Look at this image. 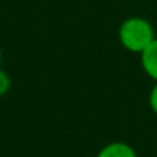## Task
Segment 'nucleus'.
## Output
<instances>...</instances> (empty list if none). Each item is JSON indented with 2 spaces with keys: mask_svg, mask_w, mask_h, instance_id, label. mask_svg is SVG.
Here are the masks:
<instances>
[{
  "mask_svg": "<svg viewBox=\"0 0 157 157\" xmlns=\"http://www.w3.org/2000/svg\"><path fill=\"white\" fill-rule=\"evenodd\" d=\"M10 86H12V78L9 76L7 71H4V69L0 68V96L7 95Z\"/></svg>",
  "mask_w": 157,
  "mask_h": 157,
  "instance_id": "obj_4",
  "label": "nucleus"
},
{
  "mask_svg": "<svg viewBox=\"0 0 157 157\" xmlns=\"http://www.w3.org/2000/svg\"><path fill=\"white\" fill-rule=\"evenodd\" d=\"M96 157H137V152L127 142H110L96 154Z\"/></svg>",
  "mask_w": 157,
  "mask_h": 157,
  "instance_id": "obj_3",
  "label": "nucleus"
},
{
  "mask_svg": "<svg viewBox=\"0 0 157 157\" xmlns=\"http://www.w3.org/2000/svg\"><path fill=\"white\" fill-rule=\"evenodd\" d=\"M2 58H4V54H2V48H0V64H2Z\"/></svg>",
  "mask_w": 157,
  "mask_h": 157,
  "instance_id": "obj_6",
  "label": "nucleus"
},
{
  "mask_svg": "<svg viewBox=\"0 0 157 157\" xmlns=\"http://www.w3.org/2000/svg\"><path fill=\"white\" fill-rule=\"evenodd\" d=\"M118 39L130 52H142L155 39L154 27L147 19L130 17L122 22L118 29Z\"/></svg>",
  "mask_w": 157,
  "mask_h": 157,
  "instance_id": "obj_1",
  "label": "nucleus"
},
{
  "mask_svg": "<svg viewBox=\"0 0 157 157\" xmlns=\"http://www.w3.org/2000/svg\"><path fill=\"white\" fill-rule=\"evenodd\" d=\"M149 105H150V110L157 115V81H155V86L150 90V95H149Z\"/></svg>",
  "mask_w": 157,
  "mask_h": 157,
  "instance_id": "obj_5",
  "label": "nucleus"
},
{
  "mask_svg": "<svg viewBox=\"0 0 157 157\" xmlns=\"http://www.w3.org/2000/svg\"><path fill=\"white\" fill-rule=\"evenodd\" d=\"M140 64L147 76L157 81V37L140 52Z\"/></svg>",
  "mask_w": 157,
  "mask_h": 157,
  "instance_id": "obj_2",
  "label": "nucleus"
}]
</instances>
